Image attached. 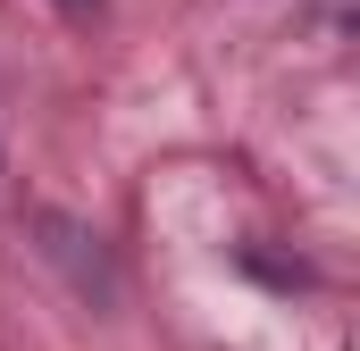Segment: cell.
<instances>
[{
  "label": "cell",
  "instance_id": "1",
  "mask_svg": "<svg viewBox=\"0 0 360 351\" xmlns=\"http://www.w3.org/2000/svg\"><path fill=\"white\" fill-rule=\"evenodd\" d=\"M59 8H92V0H59Z\"/></svg>",
  "mask_w": 360,
  "mask_h": 351
}]
</instances>
